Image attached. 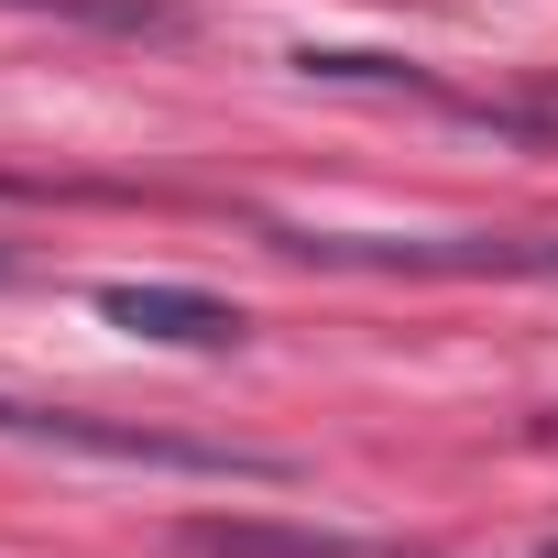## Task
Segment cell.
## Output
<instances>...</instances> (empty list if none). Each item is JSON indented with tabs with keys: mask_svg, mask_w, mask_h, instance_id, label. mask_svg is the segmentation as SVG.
Returning a JSON list of instances; mask_svg holds the SVG:
<instances>
[{
	"mask_svg": "<svg viewBox=\"0 0 558 558\" xmlns=\"http://www.w3.org/2000/svg\"><path fill=\"white\" fill-rule=\"evenodd\" d=\"M186 558H427L395 536H340V525H274V514H186L175 525Z\"/></svg>",
	"mask_w": 558,
	"mask_h": 558,
	"instance_id": "7a4b0ae2",
	"label": "cell"
},
{
	"mask_svg": "<svg viewBox=\"0 0 558 558\" xmlns=\"http://www.w3.org/2000/svg\"><path fill=\"white\" fill-rule=\"evenodd\" d=\"M0 274H12V252H0Z\"/></svg>",
	"mask_w": 558,
	"mask_h": 558,
	"instance_id": "8992f818",
	"label": "cell"
},
{
	"mask_svg": "<svg viewBox=\"0 0 558 558\" xmlns=\"http://www.w3.org/2000/svg\"><path fill=\"white\" fill-rule=\"evenodd\" d=\"M296 77H318V88H395V99H427V77L416 66H395V56H296Z\"/></svg>",
	"mask_w": 558,
	"mask_h": 558,
	"instance_id": "277c9868",
	"label": "cell"
},
{
	"mask_svg": "<svg viewBox=\"0 0 558 558\" xmlns=\"http://www.w3.org/2000/svg\"><path fill=\"white\" fill-rule=\"evenodd\" d=\"M99 318L154 340V351H230L241 340V307H219L197 286H99Z\"/></svg>",
	"mask_w": 558,
	"mask_h": 558,
	"instance_id": "3957f363",
	"label": "cell"
},
{
	"mask_svg": "<svg viewBox=\"0 0 558 558\" xmlns=\"http://www.w3.org/2000/svg\"><path fill=\"white\" fill-rule=\"evenodd\" d=\"M0 438H12V449H56V460H110V471H175V482H286L296 471V460H274V449L165 438V427L77 416V405H23V395H0Z\"/></svg>",
	"mask_w": 558,
	"mask_h": 558,
	"instance_id": "6da1fadb",
	"label": "cell"
},
{
	"mask_svg": "<svg viewBox=\"0 0 558 558\" xmlns=\"http://www.w3.org/2000/svg\"><path fill=\"white\" fill-rule=\"evenodd\" d=\"M536 558H558V536H547V547H536Z\"/></svg>",
	"mask_w": 558,
	"mask_h": 558,
	"instance_id": "5b68a950",
	"label": "cell"
}]
</instances>
